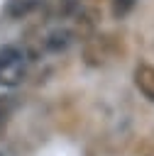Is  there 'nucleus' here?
I'll return each mask as SVG.
<instances>
[{
	"mask_svg": "<svg viewBox=\"0 0 154 156\" xmlns=\"http://www.w3.org/2000/svg\"><path fill=\"white\" fill-rule=\"evenodd\" d=\"M117 56V41L110 34H90L83 44V61L88 66H105Z\"/></svg>",
	"mask_w": 154,
	"mask_h": 156,
	"instance_id": "f03ea898",
	"label": "nucleus"
},
{
	"mask_svg": "<svg viewBox=\"0 0 154 156\" xmlns=\"http://www.w3.org/2000/svg\"><path fill=\"white\" fill-rule=\"evenodd\" d=\"M132 78H134V88L142 93V98H147L149 102H154V66L147 63V61L137 63Z\"/></svg>",
	"mask_w": 154,
	"mask_h": 156,
	"instance_id": "7ed1b4c3",
	"label": "nucleus"
},
{
	"mask_svg": "<svg viewBox=\"0 0 154 156\" xmlns=\"http://www.w3.org/2000/svg\"><path fill=\"white\" fill-rule=\"evenodd\" d=\"M137 7V0H110V12L115 20H125Z\"/></svg>",
	"mask_w": 154,
	"mask_h": 156,
	"instance_id": "39448f33",
	"label": "nucleus"
},
{
	"mask_svg": "<svg viewBox=\"0 0 154 156\" xmlns=\"http://www.w3.org/2000/svg\"><path fill=\"white\" fill-rule=\"evenodd\" d=\"M29 63L32 58L27 56L24 46H17V44L0 46V85L2 88L20 85L29 73Z\"/></svg>",
	"mask_w": 154,
	"mask_h": 156,
	"instance_id": "f257e3e1",
	"label": "nucleus"
},
{
	"mask_svg": "<svg viewBox=\"0 0 154 156\" xmlns=\"http://www.w3.org/2000/svg\"><path fill=\"white\" fill-rule=\"evenodd\" d=\"M46 0H7L5 5V15L12 17V20H22V17H29L32 12H37Z\"/></svg>",
	"mask_w": 154,
	"mask_h": 156,
	"instance_id": "20e7f679",
	"label": "nucleus"
}]
</instances>
